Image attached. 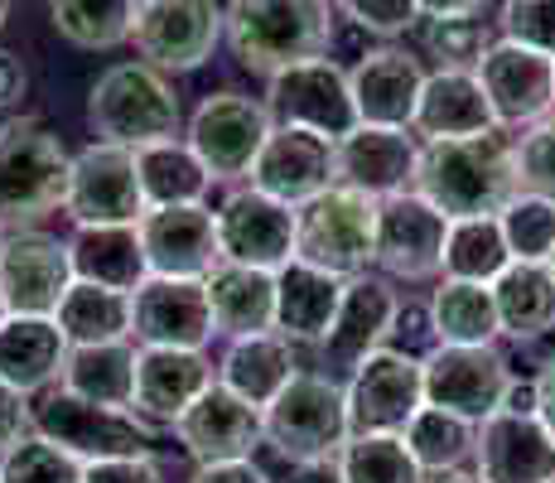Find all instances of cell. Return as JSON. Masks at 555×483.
I'll use <instances>...</instances> for the list:
<instances>
[{
  "label": "cell",
  "mask_w": 555,
  "mask_h": 483,
  "mask_svg": "<svg viewBox=\"0 0 555 483\" xmlns=\"http://www.w3.org/2000/svg\"><path fill=\"white\" fill-rule=\"evenodd\" d=\"M348 421L353 435H405L425 406V368L411 353L377 348L348 372Z\"/></svg>",
  "instance_id": "10"
},
{
  "label": "cell",
  "mask_w": 555,
  "mask_h": 483,
  "mask_svg": "<svg viewBox=\"0 0 555 483\" xmlns=\"http://www.w3.org/2000/svg\"><path fill=\"white\" fill-rule=\"evenodd\" d=\"M222 35L242 68L275 73L309 59H334L338 15L334 0H232L222 10Z\"/></svg>",
  "instance_id": "2"
},
{
  "label": "cell",
  "mask_w": 555,
  "mask_h": 483,
  "mask_svg": "<svg viewBox=\"0 0 555 483\" xmlns=\"http://www.w3.org/2000/svg\"><path fill=\"white\" fill-rule=\"evenodd\" d=\"M179 445L198 459V465H228V459H251V449L261 445V411L251 402H242L232 386L212 382L208 392L189 406L175 421Z\"/></svg>",
  "instance_id": "24"
},
{
  "label": "cell",
  "mask_w": 555,
  "mask_h": 483,
  "mask_svg": "<svg viewBox=\"0 0 555 483\" xmlns=\"http://www.w3.org/2000/svg\"><path fill=\"white\" fill-rule=\"evenodd\" d=\"M135 363H141V348L131 339L121 343H98V348H68V363H63V386L82 402L112 406V411H131L135 402Z\"/></svg>",
  "instance_id": "34"
},
{
  "label": "cell",
  "mask_w": 555,
  "mask_h": 483,
  "mask_svg": "<svg viewBox=\"0 0 555 483\" xmlns=\"http://www.w3.org/2000/svg\"><path fill=\"white\" fill-rule=\"evenodd\" d=\"M531 392H537V416H541V425L555 435V358L541 363V372H537V382H531Z\"/></svg>",
  "instance_id": "52"
},
{
  "label": "cell",
  "mask_w": 555,
  "mask_h": 483,
  "mask_svg": "<svg viewBox=\"0 0 555 483\" xmlns=\"http://www.w3.org/2000/svg\"><path fill=\"white\" fill-rule=\"evenodd\" d=\"M338 10L348 15V25H358L362 35H405L421 20V10L411 0H338Z\"/></svg>",
  "instance_id": "47"
},
{
  "label": "cell",
  "mask_w": 555,
  "mask_h": 483,
  "mask_svg": "<svg viewBox=\"0 0 555 483\" xmlns=\"http://www.w3.org/2000/svg\"><path fill=\"white\" fill-rule=\"evenodd\" d=\"M334 469L344 483H425L405 435H353Z\"/></svg>",
  "instance_id": "40"
},
{
  "label": "cell",
  "mask_w": 555,
  "mask_h": 483,
  "mask_svg": "<svg viewBox=\"0 0 555 483\" xmlns=\"http://www.w3.org/2000/svg\"><path fill=\"white\" fill-rule=\"evenodd\" d=\"M401 319V295L377 276H353L344 290V305H338L334 325H328L324 343H319V368L334 378V372H353L362 358L387 343V334Z\"/></svg>",
  "instance_id": "22"
},
{
  "label": "cell",
  "mask_w": 555,
  "mask_h": 483,
  "mask_svg": "<svg viewBox=\"0 0 555 483\" xmlns=\"http://www.w3.org/2000/svg\"><path fill=\"white\" fill-rule=\"evenodd\" d=\"M474 431L478 425H468L464 416H450L440 406H421L415 421L405 425V445H411L415 465L425 474H450L474 455Z\"/></svg>",
  "instance_id": "41"
},
{
  "label": "cell",
  "mask_w": 555,
  "mask_h": 483,
  "mask_svg": "<svg viewBox=\"0 0 555 483\" xmlns=\"http://www.w3.org/2000/svg\"><path fill=\"white\" fill-rule=\"evenodd\" d=\"M53 29L78 49H116L135 35L141 0H49Z\"/></svg>",
  "instance_id": "39"
},
{
  "label": "cell",
  "mask_w": 555,
  "mask_h": 483,
  "mask_svg": "<svg viewBox=\"0 0 555 483\" xmlns=\"http://www.w3.org/2000/svg\"><path fill=\"white\" fill-rule=\"evenodd\" d=\"M503 39L555 59V0H503Z\"/></svg>",
  "instance_id": "46"
},
{
  "label": "cell",
  "mask_w": 555,
  "mask_h": 483,
  "mask_svg": "<svg viewBox=\"0 0 555 483\" xmlns=\"http://www.w3.org/2000/svg\"><path fill=\"white\" fill-rule=\"evenodd\" d=\"M82 469H88L82 459H73L68 449L29 431L0 459V483H82Z\"/></svg>",
  "instance_id": "43"
},
{
  "label": "cell",
  "mask_w": 555,
  "mask_h": 483,
  "mask_svg": "<svg viewBox=\"0 0 555 483\" xmlns=\"http://www.w3.org/2000/svg\"><path fill=\"white\" fill-rule=\"evenodd\" d=\"M493 126L498 112L474 68H440L425 78L421 106H415L411 122V131L421 141H464V136H483Z\"/></svg>",
  "instance_id": "27"
},
{
  "label": "cell",
  "mask_w": 555,
  "mask_h": 483,
  "mask_svg": "<svg viewBox=\"0 0 555 483\" xmlns=\"http://www.w3.org/2000/svg\"><path fill=\"white\" fill-rule=\"evenodd\" d=\"M208 386H212V363L198 348H141L131 411L145 425H175Z\"/></svg>",
  "instance_id": "26"
},
{
  "label": "cell",
  "mask_w": 555,
  "mask_h": 483,
  "mask_svg": "<svg viewBox=\"0 0 555 483\" xmlns=\"http://www.w3.org/2000/svg\"><path fill=\"white\" fill-rule=\"evenodd\" d=\"M59 329L68 348H98V343H121L131 339V295L106 290L92 281H73V290L59 305Z\"/></svg>",
  "instance_id": "36"
},
{
  "label": "cell",
  "mask_w": 555,
  "mask_h": 483,
  "mask_svg": "<svg viewBox=\"0 0 555 483\" xmlns=\"http://www.w3.org/2000/svg\"><path fill=\"white\" fill-rule=\"evenodd\" d=\"M498 329L517 343H531L555 329V271L546 262H512L493 281Z\"/></svg>",
  "instance_id": "33"
},
{
  "label": "cell",
  "mask_w": 555,
  "mask_h": 483,
  "mask_svg": "<svg viewBox=\"0 0 555 483\" xmlns=\"http://www.w3.org/2000/svg\"><path fill=\"white\" fill-rule=\"evenodd\" d=\"M82 483H159V469L151 455H131V459H102V465L82 469Z\"/></svg>",
  "instance_id": "49"
},
{
  "label": "cell",
  "mask_w": 555,
  "mask_h": 483,
  "mask_svg": "<svg viewBox=\"0 0 555 483\" xmlns=\"http://www.w3.org/2000/svg\"><path fill=\"white\" fill-rule=\"evenodd\" d=\"M218 334L208 285L184 276H151L131 295V339L141 348H198Z\"/></svg>",
  "instance_id": "16"
},
{
  "label": "cell",
  "mask_w": 555,
  "mask_h": 483,
  "mask_svg": "<svg viewBox=\"0 0 555 483\" xmlns=\"http://www.w3.org/2000/svg\"><path fill=\"white\" fill-rule=\"evenodd\" d=\"M425 49L440 59V68H478L493 39L478 15H440L425 20Z\"/></svg>",
  "instance_id": "44"
},
{
  "label": "cell",
  "mask_w": 555,
  "mask_h": 483,
  "mask_svg": "<svg viewBox=\"0 0 555 483\" xmlns=\"http://www.w3.org/2000/svg\"><path fill=\"white\" fill-rule=\"evenodd\" d=\"M73 155L44 126H0V223H35L68 193Z\"/></svg>",
  "instance_id": "7"
},
{
  "label": "cell",
  "mask_w": 555,
  "mask_h": 483,
  "mask_svg": "<svg viewBox=\"0 0 555 483\" xmlns=\"http://www.w3.org/2000/svg\"><path fill=\"white\" fill-rule=\"evenodd\" d=\"M421 10V20H440V15H478L483 0H411Z\"/></svg>",
  "instance_id": "53"
},
{
  "label": "cell",
  "mask_w": 555,
  "mask_h": 483,
  "mask_svg": "<svg viewBox=\"0 0 555 483\" xmlns=\"http://www.w3.org/2000/svg\"><path fill=\"white\" fill-rule=\"evenodd\" d=\"M478 483H555V435L537 411L503 406L474 431Z\"/></svg>",
  "instance_id": "19"
},
{
  "label": "cell",
  "mask_w": 555,
  "mask_h": 483,
  "mask_svg": "<svg viewBox=\"0 0 555 483\" xmlns=\"http://www.w3.org/2000/svg\"><path fill=\"white\" fill-rule=\"evenodd\" d=\"M425 78L421 59L405 49H372L348 68V88H353V106L362 126H411L415 106H421Z\"/></svg>",
  "instance_id": "25"
},
{
  "label": "cell",
  "mask_w": 555,
  "mask_h": 483,
  "mask_svg": "<svg viewBox=\"0 0 555 483\" xmlns=\"http://www.w3.org/2000/svg\"><path fill=\"white\" fill-rule=\"evenodd\" d=\"M218 246L222 262L285 271L295 262V208L261 189H237L218 208Z\"/></svg>",
  "instance_id": "15"
},
{
  "label": "cell",
  "mask_w": 555,
  "mask_h": 483,
  "mask_svg": "<svg viewBox=\"0 0 555 483\" xmlns=\"http://www.w3.org/2000/svg\"><path fill=\"white\" fill-rule=\"evenodd\" d=\"M135 49L159 73H194L212 59L222 39L218 0H141L135 15Z\"/></svg>",
  "instance_id": "13"
},
{
  "label": "cell",
  "mask_w": 555,
  "mask_h": 483,
  "mask_svg": "<svg viewBox=\"0 0 555 483\" xmlns=\"http://www.w3.org/2000/svg\"><path fill=\"white\" fill-rule=\"evenodd\" d=\"M0 242H5V223H0Z\"/></svg>",
  "instance_id": "58"
},
{
  "label": "cell",
  "mask_w": 555,
  "mask_h": 483,
  "mask_svg": "<svg viewBox=\"0 0 555 483\" xmlns=\"http://www.w3.org/2000/svg\"><path fill=\"white\" fill-rule=\"evenodd\" d=\"M498 228H503V238H507L512 262H551V252H555V203L551 199L521 189L517 199L498 213Z\"/></svg>",
  "instance_id": "42"
},
{
  "label": "cell",
  "mask_w": 555,
  "mask_h": 483,
  "mask_svg": "<svg viewBox=\"0 0 555 483\" xmlns=\"http://www.w3.org/2000/svg\"><path fill=\"white\" fill-rule=\"evenodd\" d=\"M517 175L527 193H541L555 203V112L517 141Z\"/></svg>",
  "instance_id": "45"
},
{
  "label": "cell",
  "mask_w": 555,
  "mask_h": 483,
  "mask_svg": "<svg viewBox=\"0 0 555 483\" xmlns=\"http://www.w3.org/2000/svg\"><path fill=\"white\" fill-rule=\"evenodd\" d=\"M63 363H68V339L53 315H10L0 325V382L15 392L39 396L63 378Z\"/></svg>",
  "instance_id": "28"
},
{
  "label": "cell",
  "mask_w": 555,
  "mask_h": 483,
  "mask_svg": "<svg viewBox=\"0 0 555 483\" xmlns=\"http://www.w3.org/2000/svg\"><path fill=\"white\" fill-rule=\"evenodd\" d=\"M179 122H184L179 97L165 82V73L151 63H116L92 82L88 126L106 145L141 150L155 141H175Z\"/></svg>",
  "instance_id": "4"
},
{
  "label": "cell",
  "mask_w": 555,
  "mask_h": 483,
  "mask_svg": "<svg viewBox=\"0 0 555 483\" xmlns=\"http://www.w3.org/2000/svg\"><path fill=\"white\" fill-rule=\"evenodd\" d=\"M5 319H10V305H5V295H0V325H5Z\"/></svg>",
  "instance_id": "57"
},
{
  "label": "cell",
  "mask_w": 555,
  "mask_h": 483,
  "mask_svg": "<svg viewBox=\"0 0 555 483\" xmlns=\"http://www.w3.org/2000/svg\"><path fill=\"white\" fill-rule=\"evenodd\" d=\"M488 102L498 112V126H537L555 112V59L527 45H493L478 63Z\"/></svg>",
  "instance_id": "21"
},
{
  "label": "cell",
  "mask_w": 555,
  "mask_h": 483,
  "mask_svg": "<svg viewBox=\"0 0 555 483\" xmlns=\"http://www.w3.org/2000/svg\"><path fill=\"white\" fill-rule=\"evenodd\" d=\"M344 290H348L344 276H328L305 262H291L285 271H275V334L319 348L338 305H344Z\"/></svg>",
  "instance_id": "29"
},
{
  "label": "cell",
  "mask_w": 555,
  "mask_h": 483,
  "mask_svg": "<svg viewBox=\"0 0 555 483\" xmlns=\"http://www.w3.org/2000/svg\"><path fill=\"white\" fill-rule=\"evenodd\" d=\"M295 343L285 334H247V339H232L228 358L218 368V382L232 386L242 402H251L256 411L271 406L281 396V386L295 378Z\"/></svg>",
  "instance_id": "32"
},
{
  "label": "cell",
  "mask_w": 555,
  "mask_h": 483,
  "mask_svg": "<svg viewBox=\"0 0 555 483\" xmlns=\"http://www.w3.org/2000/svg\"><path fill=\"white\" fill-rule=\"evenodd\" d=\"M430 483H478V479H468V474H459V469H450V474H435Z\"/></svg>",
  "instance_id": "55"
},
{
  "label": "cell",
  "mask_w": 555,
  "mask_h": 483,
  "mask_svg": "<svg viewBox=\"0 0 555 483\" xmlns=\"http://www.w3.org/2000/svg\"><path fill=\"white\" fill-rule=\"evenodd\" d=\"M546 266H551V271H555V252H551V262H546Z\"/></svg>",
  "instance_id": "59"
},
{
  "label": "cell",
  "mask_w": 555,
  "mask_h": 483,
  "mask_svg": "<svg viewBox=\"0 0 555 483\" xmlns=\"http://www.w3.org/2000/svg\"><path fill=\"white\" fill-rule=\"evenodd\" d=\"M512 266L507 238L498 228V218H459L450 223V238H444V281H478L493 285Z\"/></svg>",
  "instance_id": "38"
},
{
  "label": "cell",
  "mask_w": 555,
  "mask_h": 483,
  "mask_svg": "<svg viewBox=\"0 0 555 483\" xmlns=\"http://www.w3.org/2000/svg\"><path fill=\"white\" fill-rule=\"evenodd\" d=\"M425 368V406H440L450 416H464L468 425H483L493 411L507 406L512 368L493 343H440Z\"/></svg>",
  "instance_id": "8"
},
{
  "label": "cell",
  "mask_w": 555,
  "mask_h": 483,
  "mask_svg": "<svg viewBox=\"0 0 555 483\" xmlns=\"http://www.w3.org/2000/svg\"><path fill=\"white\" fill-rule=\"evenodd\" d=\"M29 421H35V435L53 440V445L68 449L82 465L151 455V440H155V425H145L135 411H112V406L82 402L63 382L44 386L29 402Z\"/></svg>",
  "instance_id": "6"
},
{
  "label": "cell",
  "mask_w": 555,
  "mask_h": 483,
  "mask_svg": "<svg viewBox=\"0 0 555 483\" xmlns=\"http://www.w3.org/2000/svg\"><path fill=\"white\" fill-rule=\"evenodd\" d=\"M415 193L430 199L450 223L459 218H498L521 193L517 141L493 126L464 141H421Z\"/></svg>",
  "instance_id": "1"
},
{
  "label": "cell",
  "mask_w": 555,
  "mask_h": 483,
  "mask_svg": "<svg viewBox=\"0 0 555 483\" xmlns=\"http://www.w3.org/2000/svg\"><path fill=\"white\" fill-rule=\"evenodd\" d=\"M295 262L319 266L328 276H353L377 262V199L358 189H324L295 208Z\"/></svg>",
  "instance_id": "5"
},
{
  "label": "cell",
  "mask_w": 555,
  "mask_h": 483,
  "mask_svg": "<svg viewBox=\"0 0 555 483\" xmlns=\"http://www.w3.org/2000/svg\"><path fill=\"white\" fill-rule=\"evenodd\" d=\"M135 175H141L145 208H179V203H203L212 189V175L203 169L194 145L155 141L135 150Z\"/></svg>",
  "instance_id": "35"
},
{
  "label": "cell",
  "mask_w": 555,
  "mask_h": 483,
  "mask_svg": "<svg viewBox=\"0 0 555 483\" xmlns=\"http://www.w3.org/2000/svg\"><path fill=\"white\" fill-rule=\"evenodd\" d=\"M295 483H344V479H338V469H328V465H305L300 474H295Z\"/></svg>",
  "instance_id": "54"
},
{
  "label": "cell",
  "mask_w": 555,
  "mask_h": 483,
  "mask_svg": "<svg viewBox=\"0 0 555 483\" xmlns=\"http://www.w3.org/2000/svg\"><path fill=\"white\" fill-rule=\"evenodd\" d=\"M415 165H421V136L405 126H358L338 141V185L377 203L415 189Z\"/></svg>",
  "instance_id": "23"
},
{
  "label": "cell",
  "mask_w": 555,
  "mask_h": 483,
  "mask_svg": "<svg viewBox=\"0 0 555 483\" xmlns=\"http://www.w3.org/2000/svg\"><path fill=\"white\" fill-rule=\"evenodd\" d=\"M430 329L440 334V343H493L503 334L498 329L493 285L440 281V290L430 295Z\"/></svg>",
  "instance_id": "37"
},
{
  "label": "cell",
  "mask_w": 555,
  "mask_h": 483,
  "mask_svg": "<svg viewBox=\"0 0 555 483\" xmlns=\"http://www.w3.org/2000/svg\"><path fill=\"white\" fill-rule=\"evenodd\" d=\"M29 431H35V421H29V396L15 392L10 382H0V459H5Z\"/></svg>",
  "instance_id": "48"
},
{
  "label": "cell",
  "mask_w": 555,
  "mask_h": 483,
  "mask_svg": "<svg viewBox=\"0 0 555 483\" xmlns=\"http://www.w3.org/2000/svg\"><path fill=\"white\" fill-rule=\"evenodd\" d=\"M271 131V106L242 92H208L189 122V145L212 179H251V165Z\"/></svg>",
  "instance_id": "11"
},
{
  "label": "cell",
  "mask_w": 555,
  "mask_h": 483,
  "mask_svg": "<svg viewBox=\"0 0 555 483\" xmlns=\"http://www.w3.org/2000/svg\"><path fill=\"white\" fill-rule=\"evenodd\" d=\"M73 281L78 276H73L68 242L49 238L39 228L5 232V242H0V295H5L10 315H59Z\"/></svg>",
  "instance_id": "14"
},
{
  "label": "cell",
  "mask_w": 555,
  "mask_h": 483,
  "mask_svg": "<svg viewBox=\"0 0 555 483\" xmlns=\"http://www.w3.org/2000/svg\"><path fill=\"white\" fill-rule=\"evenodd\" d=\"M338 185V141L305 126H275L251 165V189L300 208L314 193Z\"/></svg>",
  "instance_id": "17"
},
{
  "label": "cell",
  "mask_w": 555,
  "mask_h": 483,
  "mask_svg": "<svg viewBox=\"0 0 555 483\" xmlns=\"http://www.w3.org/2000/svg\"><path fill=\"white\" fill-rule=\"evenodd\" d=\"M68 256L78 281L121 290V295H135L151 281V262H145L135 228H78V238L68 242Z\"/></svg>",
  "instance_id": "31"
},
{
  "label": "cell",
  "mask_w": 555,
  "mask_h": 483,
  "mask_svg": "<svg viewBox=\"0 0 555 483\" xmlns=\"http://www.w3.org/2000/svg\"><path fill=\"white\" fill-rule=\"evenodd\" d=\"M261 435L295 469L334 465L353 440L348 421V392L328 372H295L271 406H261Z\"/></svg>",
  "instance_id": "3"
},
{
  "label": "cell",
  "mask_w": 555,
  "mask_h": 483,
  "mask_svg": "<svg viewBox=\"0 0 555 483\" xmlns=\"http://www.w3.org/2000/svg\"><path fill=\"white\" fill-rule=\"evenodd\" d=\"M5 20H10V0H0V29H5Z\"/></svg>",
  "instance_id": "56"
},
{
  "label": "cell",
  "mask_w": 555,
  "mask_h": 483,
  "mask_svg": "<svg viewBox=\"0 0 555 483\" xmlns=\"http://www.w3.org/2000/svg\"><path fill=\"white\" fill-rule=\"evenodd\" d=\"M194 483H271V479L251 459H228V465H198Z\"/></svg>",
  "instance_id": "50"
},
{
  "label": "cell",
  "mask_w": 555,
  "mask_h": 483,
  "mask_svg": "<svg viewBox=\"0 0 555 483\" xmlns=\"http://www.w3.org/2000/svg\"><path fill=\"white\" fill-rule=\"evenodd\" d=\"M145 246L151 276H184V281H208L222 266L218 246V213L203 203H179V208H145L135 223Z\"/></svg>",
  "instance_id": "20"
},
{
  "label": "cell",
  "mask_w": 555,
  "mask_h": 483,
  "mask_svg": "<svg viewBox=\"0 0 555 483\" xmlns=\"http://www.w3.org/2000/svg\"><path fill=\"white\" fill-rule=\"evenodd\" d=\"M63 208L78 228H135L145 218V193L135 175V150L92 141L73 155Z\"/></svg>",
  "instance_id": "9"
},
{
  "label": "cell",
  "mask_w": 555,
  "mask_h": 483,
  "mask_svg": "<svg viewBox=\"0 0 555 483\" xmlns=\"http://www.w3.org/2000/svg\"><path fill=\"white\" fill-rule=\"evenodd\" d=\"M203 285H208V305H212L218 334H228V339L275 334V276L271 271L222 262Z\"/></svg>",
  "instance_id": "30"
},
{
  "label": "cell",
  "mask_w": 555,
  "mask_h": 483,
  "mask_svg": "<svg viewBox=\"0 0 555 483\" xmlns=\"http://www.w3.org/2000/svg\"><path fill=\"white\" fill-rule=\"evenodd\" d=\"M450 218L415 189L377 203V266L401 281H425L444 266Z\"/></svg>",
  "instance_id": "18"
},
{
  "label": "cell",
  "mask_w": 555,
  "mask_h": 483,
  "mask_svg": "<svg viewBox=\"0 0 555 483\" xmlns=\"http://www.w3.org/2000/svg\"><path fill=\"white\" fill-rule=\"evenodd\" d=\"M25 63L15 59L10 49H0V106H15L25 97Z\"/></svg>",
  "instance_id": "51"
},
{
  "label": "cell",
  "mask_w": 555,
  "mask_h": 483,
  "mask_svg": "<svg viewBox=\"0 0 555 483\" xmlns=\"http://www.w3.org/2000/svg\"><path fill=\"white\" fill-rule=\"evenodd\" d=\"M266 106H271L275 126H305V131H319L328 141H344L348 131L362 126L353 88H348V68H338L334 59H309L275 73Z\"/></svg>",
  "instance_id": "12"
}]
</instances>
